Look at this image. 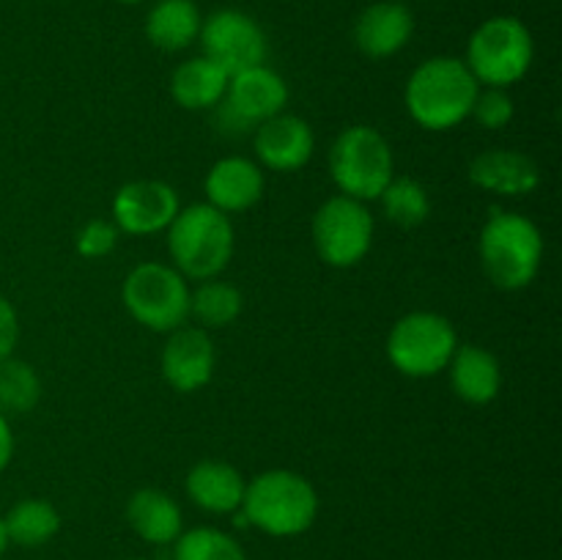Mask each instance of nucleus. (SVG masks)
I'll use <instances>...</instances> for the list:
<instances>
[{
	"mask_svg": "<svg viewBox=\"0 0 562 560\" xmlns=\"http://www.w3.org/2000/svg\"><path fill=\"white\" fill-rule=\"evenodd\" d=\"M121 300L130 316L154 333H173L190 318V283L162 261L137 264L121 285Z\"/></svg>",
	"mask_w": 562,
	"mask_h": 560,
	"instance_id": "7",
	"label": "nucleus"
},
{
	"mask_svg": "<svg viewBox=\"0 0 562 560\" xmlns=\"http://www.w3.org/2000/svg\"><path fill=\"white\" fill-rule=\"evenodd\" d=\"M3 525L9 544H16V547H42L49 538L58 536L60 514L49 500L25 497L16 505H11L9 514L3 516Z\"/></svg>",
	"mask_w": 562,
	"mask_h": 560,
	"instance_id": "23",
	"label": "nucleus"
},
{
	"mask_svg": "<svg viewBox=\"0 0 562 560\" xmlns=\"http://www.w3.org/2000/svg\"><path fill=\"white\" fill-rule=\"evenodd\" d=\"M214 366H217V351L206 329L184 324L168 333L159 368H162V379L176 393H198L206 388L214 377Z\"/></svg>",
	"mask_w": 562,
	"mask_h": 560,
	"instance_id": "13",
	"label": "nucleus"
},
{
	"mask_svg": "<svg viewBox=\"0 0 562 560\" xmlns=\"http://www.w3.org/2000/svg\"><path fill=\"white\" fill-rule=\"evenodd\" d=\"M9 549V536H5V525H3V516H0V555Z\"/></svg>",
	"mask_w": 562,
	"mask_h": 560,
	"instance_id": "32",
	"label": "nucleus"
},
{
	"mask_svg": "<svg viewBox=\"0 0 562 560\" xmlns=\"http://www.w3.org/2000/svg\"><path fill=\"white\" fill-rule=\"evenodd\" d=\"M481 82L464 64V58L437 55L417 66L406 80V113L428 132H448L472 115Z\"/></svg>",
	"mask_w": 562,
	"mask_h": 560,
	"instance_id": "1",
	"label": "nucleus"
},
{
	"mask_svg": "<svg viewBox=\"0 0 562 560\" xmlns=\"http://www.w3.org/2000/svg\"><path fill=\"white\" fill-rule=\"evenodd\" d=\"M132 560H143V558H132Z\"/></svg>",
	"mask_w": 562,
	"mask_h": 560,
	"instance_id": "34",
	"label": "nucleus"
},
{
	"mask_svg": "<svg viewBox=\"0 0 562 560\" xmlns=\"http://www.w3.org/2000/svg\"><path fill=\"white\" fill-rule=\"evenodd\" d=\"M415 16L398 0H379L360 11L355 22V44L366 58H393L409 44Z\"/></svg>",
	"mask_w": 562,
	"mask_h": 560,
	"instance_id": "16",
	"label": "nucleus"
},
{
	"mask_svg": "<svg viewBox=\"0 0 562 560\" xmlns=\"http://www.w3.org/2000/svg\"><path fill=\"white\" fill-rule=\"evenodd\" d=\"M119 3H124V5H137V3H146V0H119Z\"/></svg>",
	"mask_w": 562,
	"mask_h": 560,
	"instance_id": "33",
	"label": "nucleus"
},
{
	"mask_svg": "<svg viewBox=\"0 0 562 560\" xmlns=\"http://www.w3.org/2000/svg\"><path fill=\"white\" fill-rule=\"evenodd\" d=\"M201 11L192 0H157L146 16V38L162 53H181L198 42Z\"/></svg>",
	"mask_w": 562,
	"mask_h": 560,
	"instance_id": "22",
	"label": "nucleus"
},
{
	"mask_svg": "<svg viewBox=\"0 0 562 560\" xmlns=\"http://www.w3.org/2000/svg\"><path fill=\"white\" fill-rule=\"evenodd\" d=\"M263 170L250 157H223L212 165L203 181L209 206L220 209L223 214H239L256 206L263 198Z\"/></svg>",
	"mask_w": 562,
	"mask_h": 560,
	"instance_id": "15",
	"label": "nucleus"
},
{
	"mask_svg": "<svg viewBox=\"0 0 562 560\" xmlns=\"http://www.w3.org/2000/svg\"><path fill=\"white\" fill-rule=\"evenodd\" d=\"M16 344H20V316H16V307L5 296H0V362L14 357Z\"/></svg>",
	"mask_w": 562,
	"mask_h": 560,
	"instance_id": "30",
	"label": "nucleus"
},
{
	"mask_svg": "<svg viewBox=\"0 0 562 560\" xmlns=\"http://www.w3.org/2000/svg\"><path fill=\"white\" fill-rule=\"evenodd\" d=\"M516 108L514 99L505 88H483L477 91L475 104H472V115L483 130H505L514 121Z\"/></svg>",
	"mask_w": 562,
	"mask_h": 560,
	"instance_id": "28",
	"label": "nucleus"
},
{
	"mask_svg": "<svg viewBox=\"0 0 562 560\" xmlns=\"http://www.w3.org/2000/svg\"><path fill=\"white\" fill-rule=\"evenodd\" d=\"M252 146H256V163L261 168L294 173L311 163L316 152V135L305 119L280 113L256 126Z\"/></svg>",
	"mask_w": 562,
	"mask_h": 560,
	"instance_id": "14",
	"label": "nucleus"
},
{
	"mask_svg": "<svg viewBox=\"0 0 562 560\" xmlns=\"http://www.w3.org/2000/svg\"><path fill=\"white\" fill-rule=\"evenodd\" d=\"M445 371H450L453 393L472 406L492 404L499 395V388H503L499 360L492 351L475 344H459Z\"/></svg>",
	"mask_w": 562,
	"mask_h": 560,
	"instance_id": "18",
	"label": "nucleus"
},
{
	"mask_svg": "<svg viewBox=\"0 0 562 560\" xmlns=\"http://www.w3.org/2000/svg\"><path fill=\"white\" fill-rule=\"evenodd\" d=\"M42 399V379H38L36 368L25 360H9L0 362V412L9 415H25Z\"/></svg>",
	"mask_w": 562,
	"mask_h": 560,
	"instance_id": "26",
	"label": "nucleus"
},
{
	"mask_svg": "<svg viewBox=\"0 0 562 560\" xmlns=\"http://www.w3.org/2000/svg\"><path fill=\"white\" fill-rule=\"evenodd\" d=\"M318 492L294 470H267L247 481L241 516L247 525L272 538H294L313 527L318 516Z\"/></svg>",
	"mask_w": 562,
	"mask_h": 560,
	"instance_id": "2",
	"label": "nucleus"
},
{
	"mask_svg": "<svg viewBox=\"0 0 562 560\" xmlns=\"http://www.w3.org/2000/svg\"><path fill=\"white\" fill-rule=\"evenodd\" d=\"M203 55L228 75L267 64L269 42L263 27L239 9H220L201 22Z\"/></svg>",
	"mask_w": 562,
	"mask_h": 560,
	"instance_id": "10",
	"label": "nucleus"
},
{
	"mask_svg": "<svg viewBox=\"0 0 562 560\" xmlns=\"http://www.w3.org/2000/svg\"><path fill=\"white\" fill-rule=\"evenodd\" d=\"M11 456H14V434H11L9 417L0 412V475L11 464Z\"/></svg>",
	"mask_w": 562,
	"mask_h": 560,
	"instance_id": "31",
	"label": "nucleus"
},
{
	"mask_svg": "<svg viewBox=\"0 0 562 560\" xmlns=\"http://www.w3.org/2000/svg\"><path fill=\"white\" fill-rule=\"evenodd\" d=\"M245 475L228 461L203 459L187 472V494L206 514H236L245 500Z\"/></svg>",
	"mask_w": 562,
	"mask_h": 560,
	"instance_id": "19",
	"label": "nucleus"
},
{
	"mask_svg": "<svg viewBox=\"0 0 562 560\" xmlns=\"http://www.w3.org/2000/svg\"><path fill=\"white\" fill-rule=\"evenodd\" d=\"M228 77V71L220 69L214 60H209L206 55H198V58L176 66L173 77H170V97L184 110L217 108L225 99Z\"/></svg>",
	"mask_w": 562,
	"mask_h": 560,
	"instance_id": "21",
	"label": "nucleus"
},
{
	"mask_svg": "<svg viewBox=\"0 0 562 560\" xmlns=\"http://www.w3.org/2000/svg\"><path fill=\"white\" fill-rule=\"evenodd\" d=\"M536 44L530 27L516 16H492L475 27L467 44L464 64L483 88H505L525 80Z\"/></svg>",
	"mask_w": 562,
	"mask_h": 560,
	"instance_id": "6",
	"label": "nucleus"
},
{
	"mask_svg": "<svg viewBox=\"0 0 562 560\" xmlns=\"http://www.w3.org/2000/svg\"><path fill=\"white\" fill-rule=\"evenodd\" d=\"M477 253L483 272L497 289L519 291L541 272L543 234L525 214L492 209L477 239Z\"/></svg>",
	"mask_w": 562,
	"mask_h": 560,
	"instance_id": "3",
	"label": "nucleus"
},
{
	"mask_svg": "<svg viewBox=\"0 0 562 560\" xmlns=\"http://www.w3.org/2000/svg\"><path fill=\"white\" fill-rule=\"evenodd\" d=\"M119 236H121V231L115 228L113 220H102V217L88 220V223L77 231L75 247L82 258H91V261H97V258H108L110 253L115 250V245H119Z\"/></svg>",
	"mask_w": 562,
	"mask_h": 560,
	"instance_id": "29",
	"label": "nucleus"
},
{
	"mask_svg": "<svg viewBox=\"0 0 562 560\" xmlns=\"http://www.w3.org/2000/svg\"><path fill=\"white\" fill-rule=\"evenodd\" d=\"M126 522L137 538L154 547H168L184 530L179 503L162 489H137L126 503Z\"/></svg>",
	"mask_w": 562,
	"mask_h": 560,
	"instance_id": "20",
	"label": "nucleus"
},
{
	"mask_svg": "<svg viewBox=\"0 0 562 560\" xmlns=\"http://www.w3.org/2000/svg\"><path fill=\"white\" fill-rule=\"evenodd\" d=\"M173 560H247L245 549L217 527H190L173 541Z\"/></svg>",
	"mask_w": 562,
	"mask_h": 560,
	"instance_id": "27",
	"label": "nucleus"
},
{
	"mask_svg": "<svg viewBox=\"0 0 562 560\" xmlns=\"http://www.w3.org/2000/svg\"><path fill=\"white\" fill-rule=\"evenodd\" d=\"M179 209V192L168 181L137 179L115 192L113 223L121 234L130 236L162 234L173 223Z\"/></svg>",
	"mask_w": 562,
	"mask_h": 560,
	"instance_id": "12",
	"label": "nucleus"
},
{
	"mask_svg": "<svg viewBox=\"0 0 562 560\" xmlns=\"http://www.w3.org/2000/svg\"><path fill=\"white\" fill-rule=\"evenodd\" d=\"M241 307H245V296L234 283H225V280H201L198 289L190 291V316L203 329L228 327L239 318Z\"/></svg>",
	"mask_w": 562,
	"mask_h": 560,
	"instance_id": "24",
	"label": "nucleus"
},
{
	"mask_svg": "<svg viewBox=\"0 0 562 560\" xmlns=\"http://www.w3.org/2000/svg\"><path fill=\"white\" fill-rule=\"evenodd\" d=\"M459 349V335L450 318L434 311H412L393 324L387 335V360L404 377L428 379L448 368Z\"/></svg>",
	"mask_w": 562,
	"mask_h": 560,
	"instance_id": "8",
	"label": "nucleus"
},
{
	"mask_svg": "<svg viewBox=\"0 0 562 560\" xmlns=\"http://www.w3.org/2000/svg\"><path fill=\"white\" fill-rule=\"evenodd\" d=\"M470 181L494 195H530L541 184V168L514 148H488L470 163Z\"/></svg>",
	"mask_w": 562,
	"mask_h": 560,
	"instance_id": "17",
	"label": "nucleus"
},
{
	"mask_svg": "<svg viewBox=\"0 0 562 560\" xmlns=\"http://www.w3.org/2000/svg\"><path fill=\"white\" fill-rule=\"evenodd\" d=\"M329 176L340 195L362 203L376 201L395 176V159L387 137L376 126H346L329 148Z\"/></svg>",
	"mask_w": 562,
	"mask_h": 560,
	"instance_id": "5",
	"label": "nucleus"
},
{
	"mask_svg": "<svg viewBox=\"0 0 562 560\" xmlns=\"http://www.w3.org/2000/svg\"><path fill=\"white\" fill-rule=\"evenodd\" d=\"M313 247L318 258L335 269L357 267L371 253L376 223L362 201L333 195L313 214Z\"/></svg>",
	"mask_w": 562,
	"mask_h": 560,
	"instance_id": "9",
	"label": "nucleus"
},
{
	"mask_svg": "<svg viewBox=\"0 0 562 560\" xmlns=\"http://www.w3.org/2000/svg\"><path fill=\"white\" fill-rule=\"evenodd\" d=\"M376 201H382L384 217L398 225V228H417L431 214L428 190L417 179H409V176H393V181L384 187Z\"/></svg>",
	"mask_w": 562,
	"mask_h": 560,
	"instance_id": "25",
	"label": "nucleus"
},
{
	"mask_svg": "<svg viewBox=\"0 0 562 560\" xmlns=\"http://www.w3.org/2000/svg\"><path fill=\"white\" fill-rule=\"evenodd\" d=\"M236 234L228 214L209 203L179 209L168 225V250L173 267L187 280H212L234 258Z\"/></svg>",
	"mask_w": 562,
	"mask_h": 560,
	"instance_id": "4",
	"label": "nucleus"
},
{
	"mask_svg": "<svg viewBox=\"0 0 562 560\" xmlns=\"http://www.w3.org/2000/svg\"><path fill=\"white\" fill-rule=\"evenodd\" d=\"M220 104H223L225 124L247 130L283 113L289 104V86L267 64L252 66L228 77L225 99Z\"/></svg>",
	"mask_w": 562,
	"mask_h": 560,
	"instance_id": "11",
	"label": "nucleus"
}]
</instances>
